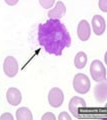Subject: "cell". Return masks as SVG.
<instances>
[{"mask_svg":"<svg viewBox=\"0 0 107 120\" xmlns=\"http://www.w3.org/2000/svg\"><path fill=\"white\" fill-rule=\"evenodd\" d=\"M38 42L48 54L61 56L71 45V36L60 20L48 19L38 26Z\"/></svg>","mask_w":107,"mask_h":120,"instance_id":"6da1fadb","label":"cell"},{"mask_svg":"<svg viewBox=\"0 0 107 120\" xmlns=\"http://www.w3.org/2000/svg\"><path fill=\"white\" fill-rule=\"evenodd\" d=\"M72 85L74 91L77 92L78 94H86V93L89 92L91 88L89 77L83 73H78L75 75L74 78H73Z\"/></svg>","mask_w":107,"mask_h":120,"instance_id":"7a4b0ae2","label":"cell"},{"mask_svg":"<svg viewBox=\"0 0 107 120\" xmlns=\"http://www.w3.org/2000/svg\"><path fill=\"white\" fill-rule=\"evenodd\" d=\"M90 74L95 82L106 81V69L104 64L98 59H95L90 64Z\"/></svg>","mask_w":107,"mask_h":120,"instance_id":"3957f363","label":"cell"},{"mask_svg":"<svg viewBox=\"0 0 107 120\" xmlns=\"http://www.w3.org/2000/svg\"><path fill=\"white\" fill-rule=\"evenodd\" d=\"M68 109L69 112L76 118H80V112L86 109V101L84 100L82 97L79 96H74L72 97L69 101L68 104Z\"/></svg>","mask_w":107,"mask_h":120,"instance_id":"277c9868","label":"cell"},{"mask_svg":"<svg viewBox=\"0 0 107 120\" xmlns=\"http://www.w3.org/2000/svg\"><path fill=\"white\" fill-rule=\"evenodd\" d=\"M3 71L6 76L10 78L15 77L18 74L19 64L14 56H6V58L3 61Z\"/></svg>","mask_w":107,"mask_h":120,"instance_id":"5b68a950","label":"cell"},{"mask_svg":"<svg viewBox=\"0 0 107 120\" xmlns=\"http://www.w3.org/2000/svg\"><path fill=\"white\" fill-rule=\"evenodd\" d=\"M63 101H64V93L60 88L53 87L49 90L48 103L51 107H53V108L61 107L62 104H63Z\"/></svg>","mask_w":107,"mask_h":120,"instance_id":"8992f818","label":"cell"},{"mask_svg":"<svg viewBox=\"0 0 107 120\" xmlns=\"http://www.w3.org/2000/svg\"><path fill=\"white\" fill-rule=\"evenodd\" d=\"M77 36L83 42L89 40L91 36V26L87 20L82 19L79 21L78 26H77Z\"/></svg>","mask_w":107,"mask_h":120,"instance_id":"52a82bcc","label":"cell"},{"mask_svg":"<svg viewBox=\"0 0 107 120\" xmlns=\"http://www.w3.org/2000/svg\"><path fill=\"white\" fill-rule=\"evenodd\" d=\"M92 26V31L94 32L95 35L101 36L104 34L105 29H106V21L104 17L101 15H94L91 21Z\"/></svg>","mask_w":107,"mask_h":120,"instance_id":"ba28073f","label":"cell"},{"mask_svg":"<svg viewBox=\"0 0 107 120\" xmlns=\"http://www.w3.org/2000/svg\"><path fill=\"white\" fill-rule=\"evenodd\" d=\"M6 100L12 106H17L22 101V93L16 87H10L6 92Z\"/></svg>","mask_w":107,"mask_h":120,"instance_id":"9c48e42d","label":"cell"},{"mask_svg":"<svg viewBox=\"0 0 107 120\" xmlns=\"http://www.w3.org/2000/svg\"><path fill=\"white\" fill-rule=\"evenodd\" d=\"M66 13V6L62 1L56 2V4L54 5V7L50 8L48 11V17L49 19H58L60 20L61 18H63V16Z\"/></svg>","mask_w":107,"mask_h":120,"instance_id":"30bf717a","label":"cell"},{"mask_svg":"<svg viewBox=\"0 0 107 120\" xmlns=\"http://www.w3.org/2000/svg\"><path fill=\"white\" fill-rule=\"evenodd\" d=\"M95 100L99 103H104L107 99V83L106 81L99 82L94 87Z\"/></svg>","mask_w":107,"mask_h":120,"instance_id":"8fae6325","label":"cell"},{"mask_svg":"<svg viewBox=\"0 0 107 120\" xmlns=\"http://www.w3.org/2000/svg\"><path fill=\"white\" fill-rule=\"evenodd\" d=\"M87 55L85 52L79 51L74 57V66L77 69H83L87 64Z\"/></svg>","mask_w":107,"mask_h":120,"instance_id":"7c38bea8","label":"cell"},{"mask_svg":"<svg viewBox=\"0 0 107 120\" xmlns=\"http://www.w3.org/2000/svg\"><path fill=\"white\" fill-rule=\"evenodd\" d=\"M16 119L17 120H32V112L27 107H20L16 110Z\"/></svg>","mask_w":107,"mask_h":120,"instance_id":"4fadbf2b","label":"cell"},{"mask_svg":"<svg viewBox=\"0 0 107 120\" xmlns=\"http://www.w3.org/2000/svg\"><path fill=\"white\" fill-rule=\"evenodd\" d=\"M40 6L43 9H50L55 4V0H38Z\"/></svg>","mask_w":107,"mask_h":120,"instance_id":"5bb4252c","label":"cell"},{"mask_svg":"<svg viewBox=\"0 0 107 120\" xmlns=\"http://www.w3.org/2000/svg\"><path fill=\"white\" fill-rule=\"evenodd\" d=\"M98 7L102 12H107V0H99Z\"/></svg>","mask_w":107,"mask_h":120,"instance_id":"9a60e30c","label":"cell"},{"mask_svg":"<svg viewBox=\"0 0 107 120\" xmlns=\"http://www.w3.org/2000/svg\"><path fill=\"white\" fill-rule=\"evenodd\" d=\"M41 119L42 120H55L56 119V116L53 113H51V112H46L44 115H42Z\"/></svg>","mask_w":107,"mask_h":120,"instance_id":"2e32d148","label":"cell"},{"mask_svg":"<svg viewBox=\"0 0 107 120\" xmlns=\"http://www.w3.org/2000/svg\"><path fill=\"white\" fill-rule=\"evenodd\" d=\"M59 120H71V116L68 114V112L66 111H62L58 116Z\"/></svg>","mask_w":107,"mask_h":120,"instance_id":"e0dca14e","label":"cell"},{"mask_svg":"<svg viewBox=\"0 0 107 120\" xmlns=\"http://www.w3.org/2000/svg\"><path fill=\"white\" fill-rule=\"evenodd\" d=\"M0 120H13V116L8 112H6L0 116Z\"/></svg>","mask_w":107,"mask_h":120,"instance_id":"ac0fdd59","label":"cell"},{"mask_svg":"<svg viewBox=\"0 0 107 120\" xmlns=\"http://www.w3.org/2000/svg\"><path fill=\"white\" fill-rule=\"evenodd\" d=\"M5 3L7 5H9V6H14V5H16L18 2H19V0H4Z\"/></svg>","mask_w":107,"mask_h":120,"instance_id":"d6986e66","label":"cell"}]
</instances>
